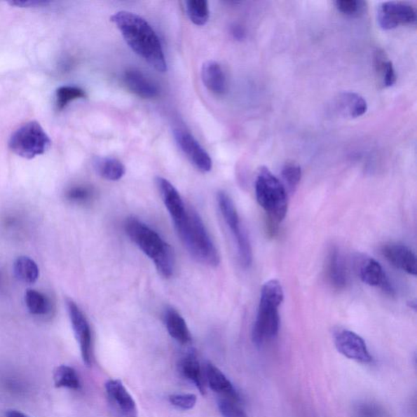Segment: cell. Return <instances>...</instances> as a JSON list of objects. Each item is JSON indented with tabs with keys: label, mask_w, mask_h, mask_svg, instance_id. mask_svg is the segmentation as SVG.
I'll use <instances>...</instances> for the list:
<instances>
[{
	"label": "cell",
	"mask_w": 417,
	"mask_h": 417,
	"mask_svg": "<svg viewBox=\"0 0 417 417\" xmlns=\"http://www.w3.org/2000/svg\"><path fill=\"white\" fill-rule=\"evenodd\" d=\"M15 275L23 283L34 284L39 276V269L34 261L27 256H22L13 264Z\"/></svg>",
	"instance_id": "484cf974"
},
{
	"label": "cell",
	"mask_w": 417,
	"mask_h": 417,
	"mask_svg": "<svg viewBox=\"0 0 417 417\" xmlns=\"http://www.w3.org/2000/svg\"><path fill=\"white\" fill-rule=\"evenodd\" d=\"M233 34L235 38L239 39H243L245 35L243 29L239 26H235L233 28Z\"/></svg>",
	"instance_id": "f35d334b"
},
{
	"label": "cell",
	"mask_w": 417,
	"mask_h": 417,
	"mask_svg": "<svg viewBox=\"0 0 417 417\" xmlns=\"http://www.w3.org/2000/svg\"><path fill=\"white\" fill-rule=\"evenodd\" d=\"M94 191L87 185H75L65 193V198L76 205L88 204L93 199Z\"/></svg>",
	"instance_id": "4dcf8cb0"
},
{
	"label": "cell",
	"mask_w": 417,
	"mask_h": 417,
	"mask_svg": "<svg viewBox=\"0 0 417 417\" xmlns=\"http://www.w3.org/2000/svg\"><path fill=\"white\" fill-rule=\"evenodd\" d=\"M123 82L130 92L144 99H153L159 95V88L142 71L128 69L123 74Z\"/></svg>",
	"instance_id": "e0dca14e"
},
{
	"label": "cell",
	"mask_w": 417,
	"mask_h": 417,
	"mask_svg": "<svg viewBox=\"0 0 417 417\" xmlns=\"http://www.w3.org/2000/svg\"><path fill=\"white\" fill-rule=\"evenodd\" d=\"M93 165L100 177L107 180L118 181L125 173L124 165L116 158H97L94 160Z\"/></svg>",
	"instance_id": "603a6c76"
},
{
	"label": "cell",
	"mask_w": 417,
	"mask_h": 417,
	"mask_svg": "<svg viewBox=\"0 0 417 417\" xmlns=\"http://www.w3.org/2000/svg\"><path fill=\"white\" fill-rule=\"evenodd\" d=\"M175 142L196 168L207 173L212 169V160L202 145L187 130L177 128L174 130Z\"/></svg>",
	"instance_id": "7c38bea8"
},
{
	"label": "cell",
	"mask_w": 417,
	"mask_h": 417,
	"mask_svg": "<svg viewBox=\"0 0 417 417\" xmlns=\"http://www.w3.org/2000/svg\"><path fill=\"white\" fill-rule=\"evenodd\" d=\"M70 322L79 344L83 363L87 367L93 364V334L86 316L79 306L71 299L67 301Z\"/></svg>",
	"instance_id": "ba28073f"
},
{
	"label": "cell",
	"mask_w": 417,
	"mask_h": 417,
	"mask_svg": "<svg viewBox=\"0 0 417 417\" xmlns=\"http://www.w3.org/2000/svg\"><path fill=\"white\" fill-rule=\"evenodd\" d=\"M85 97H86V93L81 88L76 86L60 87L56 93L57 107L58 109L62 110L74 100Z\"/></svg>",
	"instance_id": "f546056e"
},
{
	"label": "cell",
	"mask_w": 417,
	"mask_h": 417,
	"mask_svg": "<svg viewBox=\"0 0 417 417\" xmlns=\"http://www.w3.org/2000/svg\"><path fill=\"white\" fill-rule=\"evenodd\" d=\"M48 1H14L12 5H16L18 7H37L43 6L44 4H48Z\"/></svg>",
	"instance_id": "8d00e7d4"
},
{
	"label": "cell",
	"mask_w": 417,
	"mask_h": 417,
	"mask_svg": "<svg viewBox=\"0 0 417 417\" xmlns=\"http://www.w3.org/2000/svg\"><path fill=\"white\" fill-rule=\"evenodd\" d=\"M281 175H282L285 188H287L290 192H294L301 178V170L299 165L295 163L285 164Z\"/></svg>",
	"instance_id": "d6a6232c"
},
{
	"label": "cell",
	"mask_w": 417,
	"mask_h": 417,
	"mask_svg": "<svg viewBox=\"0 0 417 417\" xmlns=\"http://www.w3.org/2000/svg\"><path fill=\"white\" fill-rule=\"evenodd\" d=\"M355 417H385L384 411L378 405L360 404L355 410Z\"/></svg>",
	"instance_id": "d590c367"
},
{
	"label": "cell",
	"mask_w": 417,
	"mask_h": 417,
	"mask_svg": "<svg viewBox=\"0 0 417 417\" xmlns=\"http://www.w3.org/2000/svg\"><path fill=\"white\" fill-rule=\"evenodd\" d=\"M335 4L339 12L350 17L360 16L366 8V3L357 0H339Z\"/></svg>",
	"instance_id": "836d02e7"
},
{
	"label": "cell",
	"mask_w": 417,
	"mask_h": 417,
	"mask_svg": "<svg viewBox=\"0 0 417 417\" xmlns=\"http://www.w3.org/2000/svg\"><path fill=\"white\" fill-rule=\"evenodd\" d=\"M164 322L170 336L179 343L187 345L192 341L186 321L177 310L168 308L164 314Z\"/></svg>",
	"instance_id": "d6986e66"
},
{
	"label": "cell",
	"mask_w": 417,
	"mask_h": 417,
	"mask_svg": "<svg viewBox=\"0 0 417 417\" xmlns=\"http://www.w3.org/2000/svg\"><path fill=\"white\" fill-rule=\"evenodd\" d=\"M186 11L191 21L197 26H205L209 21V4L205 0H189L186 1Z\"/></svg>",
	"instance_id": "83f0119b"
},
{
	"label": "cell",
	"mask_w": 417,
	"mask_h": 417,
	"mask_svg": "<svg viewBox=\"0 0 417 417\" xmlns=\"http://www.w3.org/2000/svg\"><path fill=\"white\" fill-rule=\"evenodd\" d=\"M6 417H29V416L22 413V411L12 409V410L7 411Z\"/></svg>",
	"instance_id": "74e56055"
},
{
	"label": "cell",
	"mask_w": 417,
	"mask_h": 417,
	"mask_svg": "<svg viewBox=\"0 0 417 417\" xmlns=\"http://www.w3.org/2000/svg\"><path fill=\"white\" fill-rule=\"evenodd\" d=\"M175 228L194 259L210 267H217L220 261L218 249L197 211L189 208L183 222Z\"/></svg>",
	"instance_id": "3957f363"
},
{
	"label": "cell",
	"mask_w": 417,
	"mask_h": 417,
	"mask_svg": "<svg viewBox=\"0 0 417 417\" xmlns=\"http://www.w3.org/2000/svg\"><path fill=\"white\" fill-rule=\"evenodd\" d=\"M359 275L364 283L375 286V287H380L386 294L394 295L393 286L378 261L371 258L362 260L359 268Z\"/></svg>",
	"instance_id": "9a60e30c"
},
{
	"label": "cell",
	"mask_w": 417,
	"mask_h": 417,
	"mask_svg": "<svg viewBox=\"0 0 417 417\" xmlns=\"http://www.w3.org/2000/svg\"><path fill=\"white\" fill-rule=\"evenodd\" d=\"M197 396L193 394H177L169 396L170 404L179 409L190 410L197 404Z\"/></svg>",
	"instance_id": "e575fe53"
},
{
	"label": "cell",
	"mask_w": 417,
	"mask_h": 417,
	"mask_svg": "<svg viewBox=\"0 0 417 417\" xmlns=\"http://www.w3.org/2000/svg\"><path fill=\"white\" fill-rule=\"evenodd\" d=\"M218 406L223 417H248L240 404V399L220 397Z\"/></svg>",
	"instance_id": "1f68e13d"
},
{
	"label": "cell",
	"mask_w": 417,
	"mask_h": 417,
	"mask_svg": "<svg viewBox=\"0 0 417 417\" xmlns=\"http://www.w3.org/2000/svg\"><path fill=\"white\" fill-rule=\"evenodd\" d=\"M205 375L210 388L220 397L240 399V396L232 383L217 367L207 363L205 368Z\"/></svg>",
	"instance_id": "ac0fdd59"
},
{
	"label": "cell",
	"mask_w": 417,
	"mask_h": 417,
	"mask_svg": "<svg viewBox=\"0 0 417 417\" xmlns=\"http://www.w3.org/2000/svg\"><path fill=\"white\" fill-rule=\"evenodd\" d=\"M156 184L175 227L182 222L188 213L189 208L186 207L178 190L169 180L163 177H158L156 179Z\"/></svg>",
	"instance_id": "4fadbf2b"
},
{
	"label": "cell",
	"mask_w": 417,
	"mask_h": 417,
	"mask_svg": "<svg viewBox=\"0 0 417 417\" xmlns=\"http://www.w3.org/2000/svg\"><path fill=\"white\" fill-rule=\"evenodd\" d=\"M375 67L385 87H391L396 83L397 76L393 64L386 58L383 52H378L375 57Z\"/></svg>",
	"instance_id": "f1b7e54d"
},
{
	"label": "cell",
	"mask_w": 417,
	"mask_h": 417,
	"mask_svg": "<svg viewBox=\"0 0 417 417\" xmlns=\"http://www.w3.org/2000/svg\"><path fill=\"white\" fill-rule=\"evenodd\" d=\"M54 384L57 388L78 390L81 388L79 376L72 367L60 365L54 371Z\"/></svg>",
	"instance_id": "4316f807"
},
{
	"label": "cell",
	"mask_w": 417,
	"mask_h": 417,
	"mask_svg": "<svg viewBox=\"0 0 417 417\" xmlns=\"http://www.w3.org/2000/svg\"><path fill=\"white\" fill-rule=\"evenodd\" d=\"M282 301L260 296L257 317L252 331V339L256 346L278 336L280 329L279 306Z\"/></svg>",
	"instance_id": "52a82bcc"
},
{
	"label": "cell",
	"mask_w": 417,
	"mask_h": 417,
	"mask_svg": "<svg viewBox=\"0 0 417 417\" xmlns=\"http://www.w3.org/2000/svg\"><path fill=\"white\" fill-rule=\"evenodd\" d=\"M124 227L132 242L153 261L159 275L164 278H172L175 266L172 246L156 231L137 218H128Z\"/></svg>",
	"instance_id": "7a4b0ae2"
},
{
	"label": "cell",
	"mask_w": 417,
	"mask_h": 417,
	"mask_svg": "<svg viewBox=\"0 0 417 417\" xmlns=\"http://www.w3.org/2000/svg\"><path fill=\"white\" fill-rule=\"evenodd\" d=\"M179 370L184 378L193 383L203 395L207 394L205 391L203 375L197 354L194 350L189 351L184 358L181 359L179 364Z\"/></svg>",
	"instance_id": "ffe728a7"
},
{
	"label": "cell",
	"mask_w": 417,
	"mask_h": 417,
	"mask_svg": "<svg viewBox=\"0 0 417 417\" xmlns=\"http://www.w3.org/2000/svg\"><path fill=\"white\" fill-rule=\"evenodd\" d=\"M133 51L159 72L168 69L159 38L144 18L127 11L118 12L110 18Z\"/></svg>",
	"instance_id": "6da1fadb"
},
{
	"label": "cell",
	"mask_w": 417,
	"mask_h": 417,
	"mask_svg": "<svg viewBox=\"0 0 417 417\" xmlns=\"http://www.w3.org/2000/svg\"><path fill=\"white\" fill-rule=\"evenodd\" d=\"M334 343L339 353L345 357L368 364L373 361L368 346L363 339L354 331L343 329L336 331L334 336Z\"/></svg>",
	"instance_id": "8fae6325"
},
{
	"label": "cell",
	"mask_w": 417,
	"mask_h": 417,
	"mask_svg": "<svg viewBox=\"0 0 417 417\" xmlns=\"http://www.w3.org/2000/svg\"><path fill=\"white\" fill-rule=\"evenodd\" d=\"M381 252L384 257L395 268L411 275H416L415 254L403 244L392 243L384 246Z\"/></svg>",
	"instance_id": "2e32d148"
},
{
	"label": "cell",
	"mask_w": 417,
	"mask_h": 417,
	"mask_svg": "<svg viewBox=\"0 0 417 417\" xmlns=\"http://www.w3.org/2000/svg\"><path fill=\"white\" fill-rule=\"evenodd\" d=\"M257 202L274 223L282 221L287 214V191L267 168H261L255 182Z\"/></svg>",
	"instance_id": "277c9868"
},
{
	"label": "cell",
	"mask_w": 417,
	"mask_h": 417,
	"mask_svg": "<svg viewBox=\"0 0 417 417\" xmlns=\"http://www.w3.org/2000/svg\"><path fill=\"white\" fill-rule=\"evenodd\" d=\"M202 79L205 87L216 95L226 90V78L222 67L214 60L205 62L202 67Z\"/></svg>",
	"instance_id": "44dd1931"
},
{
	"label": "cell",
	"mask_w": 417,
	"mask_h": 417,
	"mask_svg": "<svg viewBox=\"0 0 417 417\" xmlns=\"http://www.w3.org/2000/svg\"><path fill=\"white\" fill-rule=\"evenodd\" d=\"M339 111L350 118H359L368 110V104L364 97L355 93H345L339 97Z\"/></svg>",
	"instance_id": "7402d4cb"
},
{
	"label": "cell",
	"mask_w": 417,
	"mask_h": 417,
	"mask_svg": "<svg viewBox=\"0 0 417 417\" xmlns=\"http://www.w3.org/2000/svg\"><path fill=\"white\" fill-rule=\"evenodd\" d=\"M25 303L30 314L47 315L52 311V301L46 295L35 289H28L25 294Z\"/></svg>",
	"instance_id": "d4e9b609"
},
{
	"label": "cell",
	"mask_w": 417,
	"mask_h": 417,
	"mask_svg": "<svg viewBox=\"0 0 417 417\" xmlns=\"http://www.w3.org/2000/svg\"><path fill=\"white\" fill-rule=\"evenodd\" d=\"M51 144L41 125L35 121L25 123L15 130L8 143L14 153L26 159H33L46 153Z\"/></svg>",
	"instance_id": "5b68a950"
},
{
	"label": "cell",
	"mask_w": 417,
	"mask_h": 417,
	"mask_svg": "<svg viewBox=\"0 0 417 417\" xmlns=\"http://www.w3.org/2000/svg\"><path fill=\"white\" fill-rule=\"evenodd\" d=\"M217 202L221 214L227 224L231 233H233L235 244H237L240 263L244 268H249L252 264V248L249 238L241 227L239 215L232 198L229 195L220 191L217 195Z\"/></svg>",
	"instance_id": "8992f818"
},
{
	"label": "cell",
	"mask_w": 417,
	"mask_h": 417,
	"mask_svg": "<svg viewBox=\"0 0 417 417\" xmlns=\"http://www.w3.org/2000/svg\"><path fill=\"white\" fill-rule=\"evenodd\" d=\"M378 22L384 29H393L399 25H413L416 22V12L413 5L406 2H385L378 13Z\"/></svg>",
	"instance_id": "30bf717a"
},
{
	"label": "cell",
	"mask_w": 417,
	"mask_h": 417,
	"mask_svg": "<svg viewBox=\"0 0 417 417\" xmlns=\"http://www.w3.org/2000/svg\"><path fill=\"white\" fill-rule=\"evenodd\" d=\"M327 271L330 283L334 288L338 289L345 288L348 283V276H346L343 260L336 249L330 251Z\"/></svg>",
	"instance_id": "cb8c5ba5"
},
{
	"label": "cell",
	"mask_w": 417,
	"mask_h": 417,
	"mask_svg": "<svg viewBox=\"0 0 417 417\" xmlns=\"http://www.w3.org/2000/svg\"><path fill=\"white\" fill-rule=\"evenodd\" d=\"M30 227L29 216L21 210H10L0 215V233L8 238H26Z\"/></svg>",
	"instance_id": "5bb4252c"
},
{
	"label": "cell",
	"mask_w": 417,
	"mask_h": 417,
	"mask_svg": "<svg viewBox=\"0 0 417 417\" xmlns=\"http://www.w3.org/2000/svg\"><path fill=\"white\" fill-rule=\"evenodd\" d=\"M108 404L114 417H138V409L132 396L120 380L105 383Z\"/></svg>",
	"instance_id": "9c48e42d"
}]
</instances>
